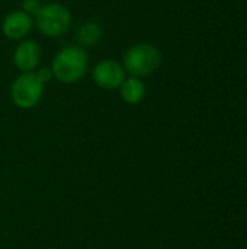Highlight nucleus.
Wrapping results in <instances>:
<instances>
[{
	"label": "nucleus",
	"mask_w": 247,
	"mask_h": 249,
	"mask_svg": "<svg viewBox=\"0 0 247 249\" xmlns=\"http://www.w3.org/2000/svg\"><path fill=\"white\" fill-rule=\"evenodd\" d=\"M49 67L54 77L61 83H76L86 74L89 57L86 50L77 44L64 45L55 53Z\"/></svg>",
	"instance_id": "nucleus-1"
},
{
	"label": "nucleus",
	"mask_w": 247,
	"mask_h": 249,
	"mask_svg": "<svg viewBox=\"0 0 247 249\" xmlns=\"http://www.w3.org/2000/svg\"><path fill=\"white\" fill-rule=\"evenodd\" d=\"M162 63L160 50L150 42H138L131 45L124 54L125 73L134 77H144L159 69Z\"/></svg>",
	"instance_id": "nucleus-2"
},
{
	"label": "nucleus",
	"mask_w": 247,
	"mask_h": 249,
	"mask_svg": "<svg viewBox=\"0 0 247 249\" xmlns=\"http://www.w3.org/2000/svg\"><path fill=\"white\" fill-rule=\"evenodd\" d=\"M33 23L42 35L48 38H58L70 29L71 12L67 6L57 1L45 3L33 16Z\"/></svg>",
	"instance_id": "nucleus-3"
},
{
	"label": "nucleus",
	"mask_w": 247,
	"mask_h": 249,
	"mask_svg": "<svg viewBox=\"0 0 247 249\" xmlns=\"http://www.w3.org/2000/svg\"><path fill=\"white\" fill-rule=\"evenodd\" d=\"M45 83L39 80L35 71L20 73L10 86V96L16 107L22 109L33 108L44 95Z\"/></svg>",
	"instance_id": "nucleus-4"
},
{
	"label": "nucleus",
	"mask_w": 247,
	"mask_h": 249,
	"mask_svg": "<svg viewBox=\"0 0 247 249\" xmlns=\"http://www.w3.org/2000/svg\"><path fill=\"white\" fill-rule=\"evenodd\" d=\"M92 79L100 89L115 90L119 89L125 80V69L121 63L112 58H105L95 64L92 70Z\"/></svg>",
	"instance_id": "nucleus-5"
},
{
	"label": "nucleus",
	"mask_w": 247,
	"mask_h": 249,
	"mask_svg": "<svg viewBox=\"0 0 247 249\" xmlns=\"http://www.w3.org/2000/svg\"><path fill=\"white\" fill-rule=\"evenodd\" d=\"M33 18L25 13L20 9L9 12L1 20V34L12 41H22L25 39L32 28H33Z\"/></svg>",
	"instance_id": "nucleus-6"
},
{
	"label": "nucleus",
	"mask_w": 247,
	"mask_h": 249,
	"mask_svg": "<svg viewBox=\"0 0 247 249\" xmlns=\"http://www.w3.org/2000/svg\"><path fill=\"white\" fill-rule=\"evenodd\" d=\"M13 64L20 70V73L25 71H33L39 61H41V47L33 39H22L13 50Z\"/></svg>",
	"instance_id": "nucleus-7"
},
{
	"label": "nucleus",
	"mask_w": 247,
	"mask_h": 249,
	"mask_svg": "<svg viewBox=\"0 0 247 249\" xmlns=\"http://www.w3.org/2000/svg\"><path fill=\"white\" fill-rule=\"evenodd\" d=\"M103 36V29L102 26L95 22V20H87L84 23H82L77 31H76V41L77 45H80L82 48H89V47H95L100 42Z\"/></svg>",
	"instance_id": "nucleus-8"
},
{
	"label": "nucleus",
	"mask_w": 247,
	"mask_h": 249,
	"mask_svg": "<svg viewBox=\"0 0 247 249\" xmlns=\"http://www.w3.org/2000/svg\"><path fill=\"white\" fill-rule=\"evenodd\" d=\"M119 90H121V98L124 99V102L130 105L140 104L146 96L144 82L140 77H134V76L125 77V80L119 86Z\"/></svg>",
	"instance_id": "nucleus-9"
},
{
	"label": "nucleus",
	"mask_w": 247,
	"mask_h": 249,
	"mask_svg": "<svg viewBox=\"0 0 247 249\" xmlns=\"http://www.w3.org/2000/svg\"><path fill=\"white\" fill-rule=\"evenodd\" d=\"M42 6V1L41 0H22V4H20V10H23L25 13H28L29 16H35L39 9Z\"/></svg>",
	"instance_id": "nucleus-10"
},
{
	"label": "nucleus",
	"mask_w": 247,
	"mask_h": 249,
	"mask_svg": "<svg viewBox=\"0 0 247 249\" xmlns=\"http://www.w3.org/2000/svg\"><path fill=\"white\" fill-rule=\"evenodd\" d=\"M36 76L39 77V80L42 82V83H48L52 77H54V74H52V70H51V67H47V66H44V67H39L36 71Z\"/></svg>",
	"instance_id": "nucleus-11"
},
{
	"label": "nucleus",
	"mask_w": 247,
	"mask_h": 249,
	"mask_svg": "<svg viewBox=\"0 0 247 249\" xmlns=\"http://www.w3.org/2000/svg\"><path fill=\"white\" fill-rule=\"evenodd\" d=\"M41 1H44V3H51V1H55V0H41Z\"/></svg>",
	"instance_id": "nucleus-12"
}]
</instances>
